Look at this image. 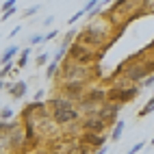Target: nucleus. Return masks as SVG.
Segmentation results:
<instances>
[{
  "instance_id": "obj_1",
  "label": "nucleus",
  "mask_w": 154,
  "mask_h": 154,
  "mask_svg": "<svg viewBox=\"0 0 154 154\" xmlns=\"http://www.w3.org/2000/svg\"><path fill=\"white\" fill-rule=\"evenodd\" d=\"M59 72H61L63 83H65V80H78V83H87V80H91L89 65H80V63H74V61H65V63L59 67Z\"/></svg>"
},
{
  "instance_id": "obj_2",
  "label": "nucleus",
  "mask_w": 154,
  "mask_h": 154,
  "mask_svg": "<svg viewBox=\"0 0 154 154\" xmlns=\"http://www.w3.org/2000/svg\"><path fill=\"white\" fill-rule=\"evenodd\" d=\"M139 96V85H119L115 83L109 91H106V102H117L124 106L126 102L135 100Z\"/></svg>"
},
{
  "instance_id": "obj_3",
  "label": "nucleus",
  "mask_w": 154,
  "mask_h": 154,
  "mask_svg": "<svg viewBox=\"0 0 154 154\" xmlns=\"http://www.w3.org/2000/svg\"><path fill=\"white\" fill-rule=\"evenodd\" d=\"M65 57H67V61H74V63H80V65H89L91 61L98 57V52H96V50H91V48H87L85 44L72 42Z\"/></svg>"
},
{
  "instance_id": "obj_4",
  "label": "nucleus",
  "mask_w": 154,
  "mask_h": 154,
  "mask_svg": "<svg viewBox=\"0 0 154 154\" xmlns=\"http://www.w3.org/2000/svg\"><path fill=\"white\" fill-rule=\"evenodd\" d=\"M119 111H122V104H117V102H104V104H100L94 113H89V115H96V117H100L104 122L106 126H111V124L117 122Z\"/></svg>"
},
{
  "instance_id": "obj_5",
  "label": "nucleus",
  "mask_w": 154,
  "mask_h": 154,
  "mask_svg": "<svg viewBox=\"0 0 154 154\" xmlns=\"http://www.w3.org/2000/svg\"><path fill=\"white\" fill-rule=\"evenodd\" d=\"M50 115H52L54 124L65 126V124H74V122L80 119V111L78 109H54Z\"/></svg>"
},
{
  "instance_id": "obj_6",
  "label": "nucleus",
  "mask_w": 154,
  "mask_h": 154,
  "mask_svg": "<svg viewBox=\"0 0 154 154\" xmlns=\"http://www.w3.org/2000/svg\"><path fill=\"white\" fill-rule=\"evenodd\" d=\"M61 89H63L65 98H69L72 102H78L85 96V91H87L85 83H78V80H65V83L61 85Z\"/></svg>"
},
{
  "instance_id": "obj_7",
  "label": "nucleus",
  "mask_w": 154,
  "mask_h": 154,
  "mask_svg": "<svg viewBox=\"0 0 154 154\" xmlns=\"http://www.w3.org/2000/svg\"><path fill=\"white\" fill-rule=\"evenodd\" d=\"M80 146H87L89 150H98V148H102L104 146V141H106V137H104V132H83V135H80Z\"/></svg>"
},
{
  "instance_id": "obj_8",
  "label": "nucleus",
  "mask_w": 154,
  "mask_h": 154,
  "mask_svg": "<svg viewBox=\"0 0 154 154\" xmlns=\"http://www.w3.org/2000/svg\"><path fill=\"white\" fill-rule=\"evenodd\" d=\"M5 89L9 91V96H11L13 100H22V98L26 96V91H28V85H26V80L17 78L15 83H7Z\"/></svg>"
},
{
  "instance_id": "obj_9",
  "label": "nucleus",
  "mask_w": 154,
  "mask_h": 154,
  "mask_svg": "<svg viewBox=\"0 0 154 154\" xmlns=\"http://www.w3.org/2000/svg\"><path fill=\"white\" fill-rule=\"evenodd\" d=\"M80 126H83V130H87V132H104L106 130V124L96 115H87Z\"/></svg>"
},
{
  "instance_id": "obj_10",
  "label": "nucleus",
  "mask_w": 154,
  "mask_h": 154,
  "mask_svg": "<svg viewBox=\"0 0 154 154\" xmlns=\"http://www.w3.org/2000/svg\"><path fill=\"white\" fill-rule=\"evenodd\" d=\"M20 50H22V48H20V46H15V44H11V46H7L5 50H2V54H0V63H9V61H13L17 54H20Z\"/></svg>"
},
{
  "instance_id": "obj_11",
  "label": "nucleus",
  "mask_w": 154,
  "mask_h": 154,
  "mask_svg": "<svg viewBox=\"0 0 154 154\" xmlns=\"http://www.w3.org/2000/svg\"><path fill=\"white\" fill-rule=\"evenodd\" d=\"M48 106L52 109V111H54V109H74V102L63 96V98H52V100L48 102Z\"/></svg>"
},
{
  "instance_id": "obj_12",
  "label": "nucleus",
  "mask_w": 154,
  "mask_h": 154,
  "mask_svg": "<svg viewBox=\"0 0 154 154\" xmlns=\"http://www.w3.org/2000/svg\"><path fill=\"white\" fill-rule=\"evenodd\" d=\"M28 57H30V46H26V48H22V50H20L15 65H17L20 69H22V67H26V65H28Z\"/></svg>"
},
{
  "instance_id": "obj_13",
  "label": "nucleus",
  "mask_w": 154,
  "mask_h": 154,
  "mask_svg": "<svg viewBox=\"0 0 154 154\" xmlns=\"http://www.w3.org/2000/svg\"><path fill=\"white\" fill-rule=\"evenodd\" d=\"M17 69H20V67L13 63V61H9V63H5V65H2V69H0V78L5 80L7 76H11V74H17Z\"/></svg>"
},
{
  "instance_id": "obj_14",
  "label": "nucleus",
  "mask_w": 154,
  "mask_h": 154,
  "mask_svg": "<svg viewBox=\"0 0 154 154\" xmlns=\"http://www.w3.org/2000/svg\"><path fill=\"white\" fill-rule=\"evenodd\" d=\"M122 135H124V122H122V119H117L115 124H113L111 139H113V141H119V139H122Z\"/></svg>"
},
{
  "instance_id": "obj_15",
  "label": "nucleus",
  "mask_w": 154,
  "mask_h": 154,
  "mask_svg": "<svg viewBox=\"0 0 154 154\" xmlns=\"http://www.w3.org/2000/svg\"><path fill=\"white\" fill-rule=\"evenodd\" d=\"M150 113H154V96H152V98L146 102V104H143V109L137 113V115H139V117H148Z\"/></svg>"
},
{
  "instance_id": "obj_16",
  "label": "nucleus",
  "mask_w": 154,
  "mask_h": 154,
  "mask_svg": "<svg viewBox=\"0 0 154 154\" xmlns=\"http://www.w3.org/2000/svg\"><path fill=\"white\" fill-rule=\"evenodd\" d=\"M59 67H61V63H57V61H50L48 67H46V78H52L57 72H59Z\"/></svg>"
},
{
  "instance_id": "obj_17",
  "label": "nucleus",
  "mask_w": 154,
  "mask_h": 154,
  "mask_svg": "<svg viewBox=\"0 0 154 154\" xmlns=\"http://www.w3.org/2000/svg\"><path fill=\"white\" fill-rule=\"evenodd\" d=\"M13 115H15V113H13V109H11V106H5L2 111H0V119H2V122H11V119H13Z\"/></svg>"
},
{
  "instance_id": "obj_18",
  "label": "nucleus",
  "mask_w": 154,
  "mask_h": 154,
  "mask_svg": "<svg viewBox=\"0 0 154 154\" xmlns=\"http://www.w3.org/2000/svg\"><path fill=\"white\" fill-rule=\"evenodd\" d=\"M126 2H130V0H115V2L111 5V9H109V13H111V15H115V13L119 11V9H122V7L126 5Z\"/></svg>"
},
{
  "instance_id": "obj_19",
  "label": "nucleus",
  "mask_w": 154,
  "mask_h": 154,
  "mask_svg": "<svg viewBox=\"0 0 154 154\" xmlns=\"http://www.w3.org/2000/svg\"><path fill=\"white\" fill-rule=\"evenodd\" d=\"M35 63H37L39 67H44L46 63H50V54H48V52H39L37 59H35Z\"/></svg>"
},
{
  "instance_id": "obj_20",
  "label": "nucleus",
  "mask_w": 154,
  "mask_h": 154,
  "mask_svg": "<svg viewBox=\"0 0 154 154\" xmlns=\"http://www.w3.org/2000/svg\"><path fill=\"white\" fill-rule=\"evenodd\" d=\"M26 44H28V46H39V44H44V35H39V33H37V35H30Z\"/></svg>"
},
{
  "instance_id": "obj_21",
  "label": "nucleus",
  "mask_w": 154,
  "mask_h": 154,
  "mask_svg": "<svg viewBox=\"0 0 154 154\" xmlns=\"http://www.w3.org/2000/svg\"><path fill=\"white\" fill-rule=\"evenodd\" d=\"M39 9H42L39 5H35V7H28L26 11H22V17H33V15H35V13L39 11Z\"/></svg>"
},
{
  "instance_id": "obj_22",
  "label": "nucleus",
  "mask_w": 154,
  "mask_h": 154,
  "mask_svg": "<svg viewBox=\"0 0 154 154\" xmlns=\"http://www.w3.org/2000/svg\"><path fill=\"white\" fill-rule=\"evenodd\" d=\"M143 148H146V143H143V141H139V143H135V146H132V148H130L126 154H139Z\"/></svg>"
},
{
  "instance_id": "obj_23",
  "label": "nucleus",
  "mask_w": 154,
  "mask_h": 154,
  "mask_svg": "<svg viewBox=\"0 0 154 154\" xmlns=\"http://www.w3.org/2000/svg\"><path fill=\"white\" fill-rule=\"evenodd\" d=\"M83 15H87V13H85V9H78V11H76L74 15H72V17H69V24H76V22H78V20H80V17H83Z\"/></svg>"
},
{
  "instance_id": "obj_24",
  "label": "nucleus",
  "mask_w": 154,
  "mask_h": 154,
  "mask_svg": "<svg viewBox=\"0 0 154 154\" xmlns=\"http://www.w3.org/2000/svg\"><path fill=\"white\" fill-rule=\"evenodd\" d=\"M13 9H15V0H7V2L2 5V13L5 11H13Z\"/></svg>"
},
{
  "instance_id": "obj_25",
  "label": "nucleus",
  "mask_w": 154,
  "mask_h": 154,
  "mask_svg": "<svg viewBox=\"0 0 154 154\" xmlns=\"http://www.w3.org/2000/svg\"><path fill=\"white\" fill-rule=\"evenodd\" d=\"M59 35V30H50L48 35H44V44H48V42H52V39Z\"/></svg>"
},
{
  "instance_id": "obj_26",
  "label": "nucleus",
  "mask_w": 154,
  "mask_h": 154,
  "mask_svg": "<svg viewBox=\"0 0 154 154\" xmlns=\"http://www.w3.org/2000/svg\"><path fill=\"white\" fill-rule=\"evenodd\" d=\"M11 15H15V9H13V11H5V13H2V22H7Z\"/></svg>"
},
{
  "instance_id": "obj_27",
  "label": "nucleus",
  "mask_w": 154,
  "mask_h": 154,
  "mask_svg": "<svg viewBox=\"0 0 154 154\" xmlns=\"http://www.w3.org/2000/svg\"><path fill=\"white\" fill-rule=\"evenodd\" d=\"M20 30H22V26H15V28L11 30V33H9V39H11V37H15V35H20Z\"/></svg>"
},
{
  "instance_id": "obj_28",
  "label": "nucleus",
  "mask_w": 154,
  "mask_h": 154,
  "mask_svg": "<svg viewBox=\"0 0 154 154\" xmlns=\"http://www.w3.org/2000/svg\"><path fill=\"white\" fill-rule=\"evenodd\" d=\"M106 152H109V148H106V146H102V148H98L94 154H106Z\"/></svg>"
},
{
  "instance_id": "obj_29",
  "label": "nucleus",
  "mask_w": 154,
  "mask_h": 154,
  "mask_svg": "<svg viewBox=\"0 0 154 154\" xmlns=\"http://www.w3.org/2000/svg\"><path fill=\"white\" fill-rule=\"evenodd\" d=\"M52 22H54V17H52V15H48V17L44 20V26H50V24H52Z\"/></svg>"
},
{
  "instance_id": "obj_30",
  "label": "nucleus",
  "mask_w": 154,
  "mask_h": 154,
  "mask_svg": "<svg viewBox=\"0 0 154 154\" xmlns=\"http://www.w3.org/2000/svg\"><path fill=\"white\" fill-rule=\"evenodd\" d=\"M35 100H37V102H39V100H44V89H39L37 94H35Z\"/></svg>"
},
{
  "instance_id": "obj_31",
  "label": "nucleus",
  "mask_w": 154,
  "mask_h": 154,
  "mask_svg": "<svg viewBox=\"0 0 154 154\" xmlns=\"http://www.w3.org/2000/svg\"><path fill=\"white\" fill-rule=\"evenodd\" d=\"M5 85H7V83H5V80H2V78H0V91H2V89H5Z\"/></svg>"
},
{
  "instance_id": "obj_32",
  "label": "nucleus",
  "mask_w": 154,
  "mask_h": 154,
  "mask_svg": "<svg viewBox=\"0 0 154 154\" xmlns=\"http://www.w3.org/2000/svg\"><path fill=\"white\" fill-rule=\"evenodd\" d=\"M152 146H154V139H152Z\"/></svg>"
},
{
  "instance_id": "obj_33",
  "label": "nucleus",
  "mask_w": 154,
  "mask_h": 154,
  "mask_svg": "<svg viewBox=\"0 0 154 154\" xmlns=\"http://www.w3.org/2000/svg\"><path fill=\"white\" fill-rule=\"evenodd\" d=\"M102 2H106V0H102Z\"/></svg>"
}]
</instances>
